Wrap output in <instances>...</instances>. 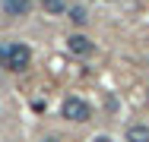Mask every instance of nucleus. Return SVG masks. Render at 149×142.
I'll use <instances>...</instances> for the list:
<instances>
[{
	"label": "nucleus",
	"mask_w": 149,
	"mask_h": 142,
	"mask_svg": "<svg viewBox=\"0 0 149 142\" xmlns=\"http://www.w3.org/2000/svg\"><path fill=\"white\" fill-rule=\"evenodd\" d=\"M70 19H73V26H86V19H89V16H86V10H83V6H73V10H70Z\"/></svg>",
	"instance_id": "7"
},
{
	"label": "nucleus",
	"mask_w": 149,
	"mask_h": 142,
	"mask_svg": "<svg viewBox=\"0 0 149 142\" xmlns=\"http://www.w3.org/2000/svg\"><path fill=\"white\" fill-rule=\"evenodd\" d=\"M29 60H32V51L26 48V44H19V41L6 44V57H3V66H6V70L22 73V70L29 66Z\"/></svg>",
	"instance_id": "2"
},
{
	"label": "nucleus",
	"mask_w": 149,
	"mask_h": 142,
	"mask_svg": "<svg viewBox=\"0 0 149 142\" xmlns=\"http://www.w3.org/2000/svg\"><path fill=\"white\" fill-rule=\"evenodd\" d=\"M41 142H57V139H54V136H48V139H41Z\"/></svg>",
	"instance_id": "9"
},
{
	"label": "nucleus",
	"mask_w": 149,
	"mask_h": 142,
	"mask_svg": "<svg viewBox=\"0 0 149 142\" xmlns=\"http://www.w3.org/2000/svg\"><path fill=\"white\" fill-rule=\"evenodd\" d=\"M124 136H127V142H149V126L146 123H130Z\"/></svg>",
	"instance_id": "5"
},
{
	"label": "nucleus",
	"mask_w": 149,
	"mask_h": 142,
	"mask_svg": "<svg viewBox=\"0 0 149 142\" xmlns=\"http://www.w3.org/2000/svg\"><path fill=\"white\" fill-rule=\"evenodd\" d=\"M67 48H70V54H76V57H89L92 54V41L86 35H70L67 38Z\"/></svg>",
	"instance_id": "3"
},
{
	"label": "nucleus",
	"mask_w": 149,
	"mask_h": 142,
	"mask_svg": "<svg viewBox=\"0 0 149 142\" xmlns=\"http://www.w3.org/2000/svg\"><path fill=\"white\" fill-rule=\"evenodd\" d=\"M95 142H111V139H108V136H95Z\"/></svg>",
	"instance_id": "8"
},
{
	"label": "nucleus",
	"mask_w": 149,
	"mask_h": 142,
	"mask_svg": "<svg viewBox=\"0 0 149 142\" xmlns=\"http://www.w3.org/2000/svg\"><path fill=\"white\" fill-rule=\"evenodd\" d=\"M60 117L70 120V123H86V120H92V108L83 98L70 95V98H63V104H60Z\"/></svg>",
	"instance_id": "1"
},
{
	"label": "nucleus",
	"mask_w": 149,
	"mask_h": 142,
	"mask_svg": "<svg viewBox=\"0 0 149 142\" xmlns=\"http://www.w3.org/2000/svg\"><path fill=\"white\" fill-rule=\"evenodd\" d=\"M41 6H45V13H51V16L67 13V3H63V0H41Z\"/></svg>",
	"instance_id": "6"
},
{
	"label": "nucleus",
	"mask_w": 149,
	"mask_h": 142,
	"mask_svg": "<svg viewBox=\"0 0 149 142\" xmlns=\"http://www.w3.org/2000/svg\"><path fill=\"white\" fill-rule=\"evenodd\" d=\"M0 6L6 16H26L32 10V0H0Z\"/></svg>",
	"instance_id": "4"
}]
</instances>
